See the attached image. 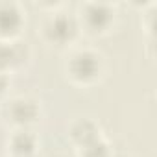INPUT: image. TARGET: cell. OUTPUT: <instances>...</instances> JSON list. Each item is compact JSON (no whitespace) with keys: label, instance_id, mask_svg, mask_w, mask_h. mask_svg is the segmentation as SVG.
I'll return each instance as SVG.
<instances>
[{"label":"cell","instance_id":"1","mask_svg":"<svg viewBox=\"0 0 157 157\" xmlns=\"http://www.w3.org/2000/svg\"><path fill=\"white\" fill-rule=\"evenodd\" d=\"M68 70L76 80H82V82L93 80L100 70V57L93 52H87V50L78 52L70 57Z\"/></svg>","mask_w":157,"mask_h":157},{"label":"cell","instance_id":"3","mask_svg":"<svg viewBox=\"0 0 157 157\" xmlns=\"http://www.w3.org/2000/svg\"><path fill=\"white\" fill-rule=\"evenodd\" d=\"M10 115L15 122L26 124V122H32L37 117V105L32 100H24V98L13 100L11 105H10Z\"/></svg>","mask_w":157,"mask_h":157},{"label":"cell","instance_id":"7","mask_svg":"<svg viewBox=\"0 0 157 157\" xmlns=\"http://www.w3.org/2000/svg\"><path fill=\"white\" fill-rule=\"evenodd\" d=\"M11 146H13V151H15L17 155L24 157V155L32 153V150H33V146H35V140H33V137H32L28 131H22V133H19V135L13 137Z\"/></svg>","mask_w":157,"mask_h":157},{"label":"cell","instance_id":"9","mask_svg":"<svg viewBox=\"0 0 157 157\" xmlns=\"http://www.w3.org/2000/svg\"><path fill=\"white\" fill-rule=\"evenodd\" d=\"M6 85H8V80H6V76H4V74H0V93H2V91L6 89Z\"/></svg>","mask_w":157,"mask_h":157},{"label":"cell","instance_id":"4","mask_svg":"<svg viewBox=\"0 0 157 157\" xmlns=\"http://www.w3.org/2000/svg\"><path fill=\"white\" fill-rule=\"evenodd\" d=\"M85 21L91 28L102 30L111 21V10L105 4H89L85 8Z\"/></svg>","mask_w":157,"mask_h":157},{"label":"cell","instance_id":"8","mask_svg":"<svg viewBox=\"0 0 157 157\" xmlns=\"http://www.w3.org/2000/svg\"><path fill=\"white\" fill-rule=\"evenodd\" d=\"M83 157H109V151L105 144H102L98 139L83 146Z\"/></svg>","mask_w":157,"mask_h":157},{"label":"cell","instance_id":"5","mask_svg":"<svg viewBox=\"0 0 157 157\" xmlns=\"http://www.w3.org/2000/svg\"><path fill=\"white\" fill-rule=\"evenodd\" d=\"M22 19L13 4H0V33H13L21 26Z\"/></svg>","mask_w":157,"mask_h":157},{"label":"cell","instance_id":"2","mask_svg":"<svg viewBox=\"0 0 157 157\" xmlns=\"http://www.w3.org/2000/svg\"><path fill=\"white\" fill-rule=\"evenodd\" d=\"M76 30H78V26H76L74 19L65 13H59L57 17H52L46 22V35L56 43L70 41L76 35Z\"/></svg>","mask_w":157,"mask_h":157},{"label":"cell","instance_id":"6","mask_svg":"<svg viewBox=\"0 0 157 157\" xmlns=\"http://www.w3.org/2000/svg\"><path fill=\"white\" fill-rule=\"evenodd\" d=\"M72 137L80 142V144H89L96 140V128L91 120H80L72 126Z\"/></svg>","mask_w":157,"mask_h":157}]
</instances>
